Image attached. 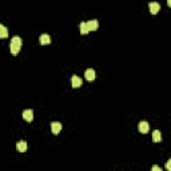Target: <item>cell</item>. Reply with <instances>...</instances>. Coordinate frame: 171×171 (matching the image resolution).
<instances>
[{
  "mask_svg": "<svg viewBox=\"0 0 171 171\" xmlns=\"http://www.w3.org/2000/svg\"><path fill=\"white\" fill-rule=\"evenodd\" d=\"M84 76H86V80H88V82H92V80H95L96 74H95V71H94L92 68H87L84 71Z\"/></svg>",
  "mask_w": 171,
  "mask_h": 171,
  "instance_id": "obj_3",
  "label": "cell"
},
{
  "mask_svg": "<svg viewBox=\"0 0 171 171\" xmlns=\"http://www.w3.org/2000/svg\"><path fill=\"white\" fill-rule=\"evenodd\" d=\"M152 140H154L155 143L162 142V134H160L159 130H154V132H152Z\"/></svg>",
  "mask_w": 171,
  "mask_h": 171,
  "instance_id": "obj_10",
  "label": "cell"
},
{
  "mask_svg": "<svg viewBox=\"0 0 171 171\" xmlns=\"http://www.w3.org/2000/svg\"><path fill=\"white\" fill-rule=\"evenodd\" d=\"M16 150H18L19 152H26L27 151V143L24 140L18 142V144H16Z\"/></svg>",
  "mask_w": 171,
  "mask_h": 171,
  "instance_id": "obj_11",
  "label": "cell"
},
{
  "mask_svg": "<svg viewBox=\"0 0 171 171\" xmlns=\"http://www.w3.org/2000/svg\"><path fill=\"white\" fill-rule=\"evenodd\" d=\"M60 130H61V123H59V122L51 123V131H52V134H59Z\"/></svg>",
  "mask_w": 171,
  "mask_h": 171,
  "instance_id": "obj_8",
  "label": "cell"
},
{
  "mask_svg": "<svg viewBox=\"0 0 171 171\" xmlns=\"http://www.w3.org/2000/svg\"><path fill=\"white\" fill-rule=\"evenodd\" d=\"M21 45H23V40H21V37L13 36L12 39H11V43H10V51H11V53H12L13 56H16L19 53V51H20Z\"/></svg>",
  "mask_w": 171,
  "mask_h": 171,
  "instance_id": "obj_1",
  "label": "cell"
},
{
  "mask_svg": "<svg viewBox=\"0 0 171 171\" xmlns=\"http://www.w3.org/2000/svg\"><path fill=\"white\" fill-rule=\"evenodd\" d=\"M166 168H167L168 171H171V159L167 160V163H166Z\"/></svg>",
  "mask_w": 171,
  "mask_h": 171,
  "instance_id": "obj_14",
  "label": "cell"
},
{
  "mask_svg": "<svg viewBox=\"0 0 171 171\" xmlns=\"http://www.w3.org/2000/svg\"><path fill=\"white\" fill-rule=\"evenodd\" d=\"M152 171H162V168H160L159 166L154 164V166H152Z\"/></svg>",
  "mask_w": 171,
  "mask_h": 171,
  "instance_id": "obj_15",
  "label": "cell"
},
{
  "mask_svg": "<svg viewBox=\"0 0 171 171\" xmlns=\"http://www.w3.org/2000/svg\"><path fill=\"white\" fill-rule=\"evenodd\" d=\"M80 34L82 35L88 34V27H87V24H86V21H82V23H80Z\"/></svg>",
  "mask_w": 171,
  "mask_h": 171,
  "instance_id": "obj_13",
  "label": "cell"
},
{
  "mask_svg": "<svg viewBox=\"0 0 171 171\" xmlns=\"http://www.w3.org/2000/svg\"><path fill=\"white\" fill-rule=\"evenodd\" d=\"M39 42H40V44H42V45H47V44H50V43H51V37H50V35H47V34L40 35Z\"/></svg>",
  "mask_w": 171,
  "mask_h": 171,
  "instance_id": "obj_7",
  "label": "cell"
},
{
  "mask_svg": "<svg viewBox=\"0 0 171 171\" xmlns=\"http://www.w3.org/2000/svg\"><path fill=\"white\" fill-rule=\"evenodd\" d=\"M148 10H150V12L152 13V15H155V13H158L160 11V5H159V3H156V1H151L148 4Z\"/></svg>",
  "mask_w": 171,
  "mask_h": 171,
  "instance_id": "obj_4",
  "label": "cell"
},
{
  "mask_svg": "<svg viewBox=\"0 0 171 171\" xmlns=\"http://www.w3.org/2000/svg\"><path fill=\"white\" fill-rule=\"evenodd\" d=\"M71 83H72V87L74 88H79L80 86H82V79H80L79 76H76V75H74V76L71 77Z\"/></svg>",
  "mask_w": 171,
  "mask_h": 171,
  "instance_id": "obj_9",
  "label": "cell"
},
{
  "mask_svg": "<svg viewBox=\"0 0 171 171\" xmlns=\"http://www.w3.org/2000/svg\"><path fill=\"white\" fill-rule=\"evenodd\" d=\"M138 130H139V132H142V134H147V132L150 131V124H148V122H146V120H143V122H139Z\"/></svg>",
  "mask_w": 171,
  "mask_h": 171,
  "instance_id": "obj_2",
  "label": "cell"
},
{
  "mask_svg": "<svg viewBox=\"0 0 171 171\" xmlns=\"http://www.w3.org/2000/svg\"><path fill=\"white\" fill-rule=\"evenodd\" d=\"M87 27H88V31H96L99 28V21L98 20H90L87 21Z\"/></svg>",
  "mask_w": 171,
  "mask_h": 171,
  "instance_id": "obj_6",
  "label": "cell"
},
{
  "mask_svg": "<svg viewBox=\"0 0 171 171\" xmlns=\"http://www.w3.org/2000/svg\"><path fill=\"white\" fill-rule=\"evenodd\" d=\"M7 36H8V29L5 28L3 24H0V37L4 39V37H7Z\"/></svg>",
  "mask_w": 171,
  "mask_h": 171,
  "instance_id": "obj_12",
  "label": "cell"
},
{
  "mask_svg": "<svg viewBox=\"0 0 171 171\" xmlns=\"http://www.w3.org/2000/svg\"><path fill=\"white\" fill-rule=\"evenodd\" d=\"M23 118H24V120H27V122H32V120H34V111H32V110H24Z\"/></svg>",
  "mask_w": 171,
  "mask_h": 171,
  "instance_id": "obj_5",
  "label": "cell"
}]
</instances>
